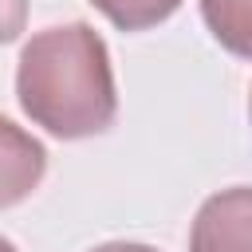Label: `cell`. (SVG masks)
I'll use <instances>...</instances> for the list:
<instances>
[{
    "instance_id": "cell-7",
    "label": "cell",
    "mask_w": 252,
    "mask_h": 252,
    "mask_svg": "<svg viewBox=\"0 0 252 252\" xmlns=\"http://www.w3.org/2000/svg\"><path fill=\"white\" fill-rule=\"evenodd\" d=\"M91 252H158V248L134 244V240H110V244H98V248H91Z\"/></svg>"
},
{
    "instance_id": "cell-9",
    "label": "cell",
    "mask_w": 252,
    "mask_h": 252,
    "mask_svg": "<svg viewBox=\"0 0 252 252\" xmlns=\"http://www.w3.org/2000/svg\"><path fill=\"white\" fill-rule=\"evenodd\" d=\"M248 114H252V91H248Z\"/></svg>"
},
{
    "instance_id": "cell-4",
    "label": "cell",
    "mask_w": 252,
    "mask_h": 252,
    "mask_svg": "<svg viewBox=\"0 0 252 252\" xmlns=\"http://www.w3.org/2000/svg\"><path fill=\"white\" fill-rule=\"evenodd\" d=\"M201 20L224 51L252 63V0H201Z\"/></svg>"
},
{
    "instance_id": "cell-2",
    "label": "cell",
    "mask_w": 252,
    "mask_h": 252,
    "mask_svg": "<svg viewBox=\"0 0 252 252\" xmlns=\"http://www.w3.org/2000/svg\"><path fill=\"white\" fill-rule=\"evenodd\" d=\"M189 252H252V185L220 189L197 209Z\"/></svg>"
},
{
    "instance_id": "cell-3",
    "label": "cell",
    "mask_w": 252,
    "mask_h": 252,
    "mask_svg": "<svg viewBox=\"0 0 252 252\" xmlns=\"http://www.w3.org/2000/svg\"><path fill=\"white\" fill-rule=\"evenodd\" d=\"M47 173V150L24 126L0 114V209L20 205Z\"/></svg>"
},
{
    "instance_id": "cell-1",
    "label": "cell",
    "mask_w": 252,
    "mask_h": 252,
    "mask_svg": "<svg viewBox=\"0 0 252 252\" xmlns=\"http://www.w3.org/2000/svg\"><path fill=\"white\" fill-rule=\"evenodd\" d=\"M16 98L35 126L63 142L110 130L118 91L106 39L79 20L35 32L20 51Z\"/></svg>"
},
{
    "instance_id": "cell-5",
    "label": "cell",
    "mask_w": 252,
    "mask_h": 252,
    "mask_svg": "<svg viewBox=\"0 0 252 252\" xmlns=\"http://www.w3.org/2000/svg\"><path fill=\"white\" fill-rule=\"evenodd\" d=\"M118 32H146L161 20H169L181 0H91Z\"/></svg>"
},
{
    "instance_id": "cell-8",
    "label": "cell",
    "mask_w": 252,
    "mask_h": 252,
    "mask_svg": "<svg viewBox=\"0 0 252 252\" xmlns=\"http://www.w3.org/2000/svg\"><path fill=\"white\" fill-rule=\"evenodd\" d=\"M0 252H16V244H12V240H4V236H0Z\"/></svg>"
},
{
    "instance_id": "cell-6",
    "label": "cell",
    "mask_w": 252,
    "mask_h": 252,
    "mask_svg": "<svg viewBox=\"0 0 252 252\" xmlns=\"http://www.w3.org/2000/svg\"><path fill=\"white\" fill-rule=\"evenodd\" d=\"M28 24V0H0V43H12Z\"/></svg>"
}]
</instances>
